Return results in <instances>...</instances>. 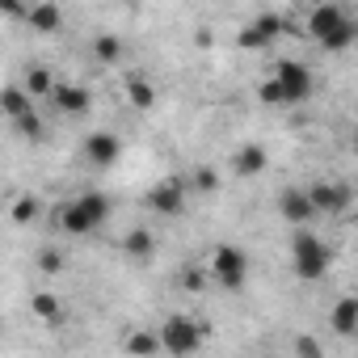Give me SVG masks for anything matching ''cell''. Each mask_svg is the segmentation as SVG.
I'll use <instances>...</instances> for the list:
<instances>
[{"instance_id": "obj_1", "label": "cell", "mask_w": 358, "mask_h": 358, "mask_svg": "<svg viewBox=\"0 0 358 358\" xmlns=\"http://www.w3.org/2000/svg\"><path fill=\"white\" fill-rule=\"evenodd\" d=\"M354 22L341 5H333V0H324V5H312L308 9V38H316L324 51H345L354 43Z\"/></svg>"}, {"instance_id": "obj_2", "label": "cell", "mask_w": 358, "mask_h": 358, "mask_svg": "<svg viewBox=\"0 0 358 358\" xmlns=\"http://www.w3.org/2000/svg\"><path fill=\"white\" fill-rule=\"evenodd\" d=\"M106 220H110V199L97 194V190H89V194H76L59 211V232H68V236H93V232L106 228Z\"/></svg>"}, {"instance_id": "obj_3", "label": "cell", "mask_w": 358, "mask_h": 358, "mask_svg": "<svg viewBox=\"0 0 358 358\" xmlns=\"http://www.w3.org/2000/svg\"><path fill=\"white\" fill-rule=\"evenodd\" d=\"M203 337H207V324L194 320L190 312H173V316H164V324L156 329V341H160V350H164L169 358H194L199 345H203Z\"/></svg>"}, {"instance_id": "obj_4", "label": "cell", "mask_w": 358, "mask_h": 358, "mask_svg": "<svg viewBox=\"0 0 358 358\" xmlns=\"http://www.w3.org/2000/svg\"><path fill=\"white\" fill-rule=\"evenodd\" d=\"M291 270H295L303 282L324 278V270H329V249H324V241H320L316 232L295 228V236H291Z\"/></svg>"}, {"instance_id": "obj_5", "label": "cell", "mask_w": 358, "mask_h": 358, "mask_svg": "<svg viewBox=\"0 0 358 358\" xmlns=\"http://www.w3.org/2000/svg\"><path fill=\"white\" fill-rule=\"evenodd\" d=\"M207 278L224 291H241L249 282V253L241 245H220L207 262Z\"/></svg>"}, {"instance_id": "obj_6", "label": "cell", "mask_w": 358, "mask_h": 358, "mask_svg": "<svg viewBox=\"0 0 358 358\" xmlns=\"http://www.w3.org/2000/svg\"><path fill=\"white\" fill-rule=\"evenodd\" d=\"M270 80L278 85L282 106H299V101H308V97H312V68H308V64H299V59H282V64L274 68V76H270Z\"/></svg>"}, {"instance_id": "obj_7", "label": "cell", "mask_w": 358, "mask_h": 358, "mask_svg": "<svg viewBox=\"0 0 358 358\" xmlns=\"http://www.w3.org/2000/svg\"><path fill=\"white\" fill-rule=\"evenodd\" d=\"M287 30H291V26H287V17H282V13H257L253 22H245V26H241L236 43H241L245 51H266V47H270V43H278Z\"/></svg>"}, {"instance_id": "obj_8", "label": "cell", "mask_w": 358, "mask_h": 358, "mask_svg": "<svg viewBox=\"0 0 358 358\" xmlns=\"http://www.w3.org/2000/svg\"><path fill=\"white\" fill-rule=\"evenodd\" d=\"M186 203H190V186L182 182V177H164L160 186L148 190V207H152L156 215H182Z\"/></svg>"}, {"instance_id": "obj_9", "label": "cell", "mask_w": 358, "mask_h": 358, "mask_svg": "<svg viewBox=\"0 0 358 358\" xmlns=\"http://www.w3.org/2000/svg\"><path fill=\"white\" fill-rule=\"evenodd\" d=\"M303 194H308L312 215H341V211L354 203L350 186H341V182H316V186H308Z\"/></svg>"}, {"instance_id": "obj_10", "label": "cell", "mask_w": 358, "mask_h": 358, "mask_svg": "<svg viewBox=\"0 0 358 358\" xmlns=\"http://www.w3.org/2000/svg\"><path fill=\"white\" fill-rule=\"evenodd\" d=\"M118 156H122V139L114 131H89L85 135V160L93 169H110V164H118Z\"/></svg>"}, {"instance_id": "obj_11", "label": "cell", "mask_w": 358, "mask_h": 358, "mask_svg": "<svg viewBox=\"0 0 358 358\" xmlns=\"http://www.w3.org/2000/svg\"><path fill=\"white\" fill-rule=\"evenodd\" d=\"M47 101H55V110H64V114H85L93 106V93L85 85H76V80H55Z\"/></svg>"}, {"instance_id": "obj_12", "label": "cell", "mask_w": 358, "mask_h": 358, "mask_svg": "<svg viewBox=\"0 0 358 358\" xmlns=\"http://www.w3.org/2000/svg\"><path fill=\"white\" fill-rule=\"evenodd\" d=\"M266 164H270V152L257 139H249L232 152V173L236 177H257V173H266Z\"/></svg>"}, {"instance_id": "obj_13", "label": "cell", "mask_w": 358, "mask_h": 358, "mask_svg": "<svg viewBox=\"0 0 358 358\" xmlns=\"http://www.w3.org/2000/svg\"><path fill=\"white\" fill-rule=\"evenodd\" d=\"M26 26L34 34H55L64 26V9L51 5V0H43V5H26Z\"/></svg>"}, {"instance_id": "obj_14", "label": "cell", "mask_w": 358, "mask_h": 358, "mask_svg": "<svg viewBox=\"0 0 358 358\" xmlns=\"http://www.w3.org/2000/svg\"><path fill=\"white\" fill-rule=\"evenodd\" d=\"M278 215H282L291 228H308V220H312L308 194H303V190H282V199H278Z\"/></svg>"}, {"instance_id": "obj_15", "label": "cell", "mask_w": 358, "mask_h": 358, "mask_svg": "<svg viewBox=\"0 0 358 358\" xmlns=\"http://www.w3.org/2000/svg\"><path fill=\"white\" fill-rule=\"evenodd\" d=\"M329 329H333L337 337H350V333L358 329V299H354V295H341V299L333 303V312H329Z\"/></svg>"}, {"instance_id": "obj_16", "label": "cell", "mask_w": 358, "mask_h": 358, "mask_svg": "<svg viewBox=\"0 0 358 358\" xmlns=\"http://www.w3.org/2000/svg\"><path fill=\"white\" fill-rule=\"evenodd\" d=\"M122 350L131 358H156L160 354V341H156V329H131L122 337Z\"/></svg>"}, {"instance_id": "obj_17", "label": "cell", "mask_w": 358, "mask_h": 358, "mask_svg": "<svg viewBox=\"0 0 358 358\" xmlns=\"http://www.w3.org/2000/svg\"><path fill=\"white\" fill-rule=\"evenodd\" d=\"M51 89H55V68H43V64H34L30 72H26V80H22V93L34 101V97H51Z\"/></svg>"}, {"instance_id": "obj_18", "label": "cell", "mask_w": 358, "mask_h": 358, "mask_svg": "<svg viewBox=\"0 0 358 358\" xmlns=\"http://www.w3.org/2000/svg\"><path fill=\"white\" fill-rule=\"evenodd\" d=\"M122 253H127V257H135V262H143V257H152V253H156V236H152L148 228H131V232L122 236Z\"/></svg>"}, {"instance_id": "obj_19", "label": "cell", "mask_w": 358, "mask_h": 358, "mask_svg": "<svg viewBox=\"0 0 358 358\" xmlns=\"http://www.w3.org/2000/svg\"><path fill=\"white\" fill-rule=\"evenodd\" d=\"M30 312H34L43 324H59V320H64V303H59L55 291H38V295L30 299Z\"/></svg>"}, {"instance_id": "obj_20", "label": "cell", "mask_w": 358, "mask_h": 358, "mask_svg": "<svg viewBox=\"0 0 358 358\" xmlns=\"http://www.w3.org/2000/svg\"><path fill=\"white\" fill-rule=\"evenodd\" d=\"M34 110V101L22 93V85H9V89H0V114H5V118H22V114H30Z\"/></svg>"}, {"instance_id": "obj_21", "label": "cell", "mask_w": 358, "mask_h": 358, "mask_svg": "<svg viewBox=\"0 0 358 358\" xmlns=\"http://www.w3.org/2000/svg\"><path fill=\"white\" fill-rule=\"evenodd\" d=\"M127 101L135 106V110H152L156 106V85L152 80H143V76H127Z\"/></svg>"}, {"instance_id": "obj_22", "label": "cell", "mask_w": 358, "mask_h": 358, "mask_svg": "<svg viewBox=\"0 0 358 358\" xmlns=\"http://www.w3.org/2000/svg\"><path fill=\"white\" fill-rule=\"evenodd\" d=\"M93 59H97L101 68L118 64V59H122V38H118V34H97V38H93Z\"/></svg>"}, {"instance_id": "obj_23", "label": "cell", "mask_w": 358, "mask_h": 358, "mask_svg": "<svg viewBox=\"0 0 358 358\" xmlns=\"http://www.w3.org/2000/svg\"><path fill=\"white\" fill-rule=\"evenodd\" d=\"M38 211H43V203H38V194H22V199H17V203L9 207V220L26 228V224H34V220H38Z\"/></svg>"}, {"instance_id": "obj_24", "label": "cell", "mask_w": 358, "mask_h": 358, "mask_svg": "<svg viewBox=\"0 0 358 358\" xmlns=\"http://www.w3.org/2000/svg\"><path fill=\"white\" fill-rule=\"evenodd\" d=\"M220 186V173L211 169V164H199L194 169V177H190V190H203V194H211Z\"/></svg>"}, {"instance_id": "obj_25", "label": "cell", "mask_w": 358, "mask_h": 358, "mask_svg": "<svg viewBox=\"0 0 358 358\" xmlns=\"http://www.w3.org/2000/svg\"><path fill=\"white\" fill-rule=\"evenodd\" d=\"M59 270H64V249H55V245L38 249V274H59Z\"/></svg>"}, {"instance_id": "obj_26", "label": "cell", "mask_w": 358, "mask_h": 358, "mask_svg": "<svg viewBox=\"0 0 358 358\" xmlns=\"http://www.w3.org/2000/svg\"><path fill=\"white\" fill-rule=\"evenodd\" d=\"M13 127H17V135H22V139H43V118H38V110L22 114Z\"/></svg>"}, {"instance_id": "obj_27", "label": "cell", "mask_w": 358, "mask_h": 358, "mask_svg": "<svg viewBox=\"0 0 358 358\" xmlns=\"http://www.w3.org/2000/svg\"><path fill=\"white\" fill-rule=\"evenodd\" d=\"M295 354H299V358H324V350H320V341H316L312 333H299V337H295Z\"/></svg>"}, {"instance_id": "obj_28", "label": "cell", "mask_w": 358, "mask_h": 358, "mask_svg": "<svg viewBox=\"0 0 358 358\" xmlns=\"http://www.w3.org/2000/svg\"><path fill=\"white\" fill-rule=\"evenodd\" d=\"M257 101H262V106H270V110H278V106H282L278 85H274V80H262V85H257Z\"/></svg>"}, {"instance_id": "obj_29", "label": "cell", "mask_w": 358, "mask_h": 358, "mask_svg": "<svg viewBox=\"0 0 358 358\" xmlns=\"http://www.w3.org/2000/svg\"><path fill=\"white\" fill-rule=\"evenodd\" d=\"M182 287H186V291H203V287H207V270H186V274H182Z\"/></svg>"}, {"instance_id": "obj_30", "label": "cell", "mask_w": 358, "mask_h": 358, "mask_svg": "<svg viewBox=\"0 0 358 358\" xmlns=\"http://www.w3.org/2000/svg\"><path fill=\"white\" fill-rule=\"evenodd\" d=\"M0 13L13 17V22H26V5H13V0H0Z\"/></svg>"}]
</instances>
